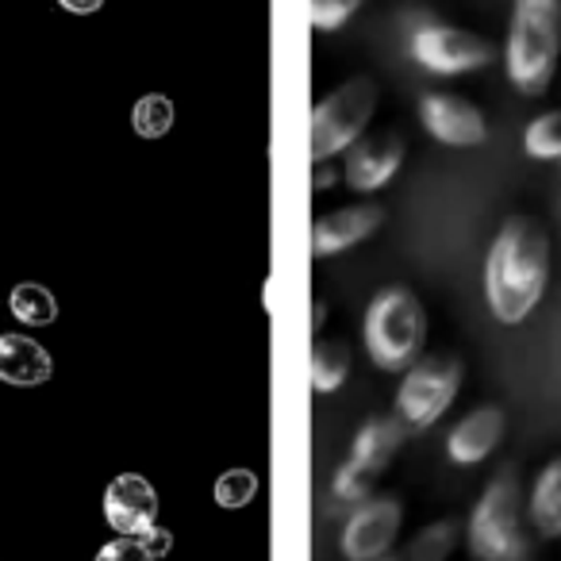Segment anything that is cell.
Here are the masks:
<instances>
[{"label":"cell","instance_id":"obj_19","mask_svg":"<svg viewBox=\"0 0 561 561\" xmlns=\"http://www.w3.org/2000/svg\"><path fill=\"white\" fill-rule=\"evenodd\" d=\"M461 538V523L458 519H438L431 527H423L415 535V542L408 546V558L404 561H446L450 550L458 546Z\"/></svg>","mask_w":561,"mask_h":561},{"label":"cell","instance_id":"obj_2","mask_svg":"<svg viewBox=\"0 0 561 561\" xmlns=\"http://www.w3.org/2000/svg\"><path fill=\"white\" fill-rule=\"evenodd\" d=\"M561 58V0H515L507 32V78L523 96L546 93Z\"/></svg>","mask_w":561,"mask_h":561},{"label":"cell","instance_id":"obj_20","mask_svg":"<svg viewBox=\"0 0 561 561\" xmlns=\"http://www.w3.org/2000/svg\"><path fill=\"white\" fill-rule=\"evenodd\" d=\"M131 124L142 139H162V135L173 127V101L162 93L139 96V104H135V112H131Z\"/></svg>","mask_w":561,"mask_h":561},{"label":"cell","instance_id":"obj_27","mask_svg":"<svg viewBox=\"0 0 561 561\" xmlns=\"http://www.w3.org/2000/svg\"><path fill=\"white\" fill-rule=\"evenodd\" d=\"M66 12H73V16H89V12H96L104 4V0H58Z\"/></svg>","mask_w":561,"mask_h":561},{"label":"cell","instance_id":"obj_11","mask_svg":"<svg viewBox=\"0 0 561 561\" xmlns=\"http://www.w3.org/2000/svg\"><path fill=\"white\" fill-rule=\"evenodd\" d=\"M420 119L446 147H477L489 131L481 108L458 93H427L420 101Z\"/></svg>","mask_w":561,"mask_h":561},{"label":"cell","instance_id":"obj_17","mask_svg":"<svg viewBox=\"0 0 561 561\" xmlns=\"http://www.w3.org/2000/svg\"><path fill=\"white\" fill-rule=\"evenodd\" d=\"M351 374V343L343 339H323L312 346V358H308V381L316 392H335L339 385Z\"/></svg>","mask_w":561,"mask_h":561},{"label":"cell","instance_id":"obj_6","mask_svg":"<svg viewBox=\"0 0 561 561\" xmlns=\"http://www.w3.org/2000/svg\"><path fill=\"white\" fill-rule=\"evenodd\" d=\"M461 381H466V366L458 354H423L408 366L404 381L397 392V415L404 420L408 431H423L454 404Z\"/></svg>","mask_w":561,"mask_h":561},{"label":"cell","instance_id":"obj_1","mask_svg":"<svg viewBox=\"0 0 561 561\" xmlns=\"http://www.w3.org/2000/svg\"><path fill=\"white\" fill-rule=\"evenodd\" d=\"M546 277H550V239L542 224L530 216L507 219L484 262V297L492 316L500 323H523L542 300Z\"/></svg>","mask_w":561,"mask_h":561},{"label":"cell","instance_id":"obj_10","mask_svg":"<svg viewBox=\"0 0 561 561\" xmlns=\"http://www.w3.org/2000/svg\"><path fill=\"white\" fill-rule=\"evenodd\" d=\"M104 519L116 535L142 538L158 523V492L147 477L119 473L104 489Z\"/></svg>","mask_w":561,"mask_h":561},{"label":"cell","instance_id":"obj_8","mask_svg":"<svg viewBox=\"0 0 561 561\" xmlns=\"http://www.w3.org/2000/svg\"><path fill=\"white\" fill-rule=\"evenodd\" d=\"M412 58L431 73H469L481 70L492 58V47L473 32H461V27H446V24H420L412 35Z\"/></svg>","mask_w":561,"mask_h":561},{"label":"cell","instance_id":"obj_13","mask_svg":"<svg viewBox=\"0 0 561 561\" xmlns=\"http://www.w3.org/2000/svg\"><path fill=\"white\" fill-rule=\"evenodd\" d=\"M385 211L377 204H351V208L328 211L312 227V257H331L366 242L381 227Z\"/></svg>","mask_w":561,"mask_h":561},{"label":"cell","instance_id":"obj_12","mask_svg":"<svg viewBox=\"0 0 561 561\" xmlns=\"http://www.w3.org/2000/svg\"><path fill=\"white\" fill-rule=\"evenodd\" d=\"M400 165H404V139H400L397 131L362 135L351 147V154H346L343 178L354 193H374L385 181H392V173H397Z\"/></svg>","mask_w":561,"mask_h":561},{"label":"cell","instance_id":"obj_21","mask_svg":"<svg viewBox=\"0 0 561 561\" xmlns=\"http://www.w3.org/2000/svg\"><path fill=\"white\" fill-rule=\"evenodd\" d=\"M523 147L530 158H561V112H542L538 119H530L527 135H523Z\"/></svg>","mask_w":561,"mask_h":561},{"label":"cell","instance_id":"obj_14","mask_svg":"<svg viewBox=\"0 0 561 561\" xmlns=\"http://www.w3.org/2000/svg\"><path fill=\"white\" fill-rule=\"evenodd\" d=\"M500 438H504V412H500L496 404H484V408H477V412H469L466 420L450 431L446 454H450V461H458V466H477V461H484L496 450Z\"/></svg>","mask_w":561,"mask_h":561},{"label":"cell","instance_id":"obj_3","mask_svg":"<svg viewBox=\"0 0 561 561\" xmlns=\"http://www.w3.org/2000/svg\"><path fill=\"white\" fill-rule=\"evenodd\" d=\"M519 477L500 473L489 481L484 496L477 500L473 515L466 523V538L473 558L481 561H527L535 550V538L527 535L519 515Z\"/></svg>","mask_w":561,"mask_h":561},{"label":"cell","instance_id":"obj_5","mask_svg":"<svg viewBox=\"0 0 561 561\" xmlns=\"http://www.w3.org/2000/svg\"><path fill=\"white\" fill-rule=\"evenodd\" d=\"M377 112V85L369 78H351L343 89L323 96L312 108V131H308V147H312V162H328L339 150H351L362 139L366 124Z\"/></svg>","mask_w":561,"mask_h":561},{"label":"cell","instance_id":"obj_7","mask_svg":"<svg viewBox=\"0 0 561 561\" xmlns=\"http://www.w3.org/2000/svg\"><path fill=\"white\" fill-rule=\"evenodd\" d=\"M408 435H412V431L404 427L400 415H377V420H369L366 427L358 431V438H354L351 458H346L343 469L335 473V496L343 500V504H362V500H369L374 484L381 481L392 454L400 450V443H404Z\"/></svg>","mask_w":561,"mask_h":561},{"label":"cell","instance_id":"obj_25","mask_svg":"<svg viewBox=\"0 0 561 561\" xmlns=\"http://www.w3.org/2000/svg\"><path fill=\"white\" fill-rule=\"evenodd\" d=\"M142 546H147V550L154 553V558H165V553L173 550V535H170L165 527H158V523H154V527H150L147 535H142Z\"/></svg>","mask_w":561,"mask_h":561},{"label":"cell","instance_id":"obj_22","mask_svg":"<svg viewBox=\"0 0 561 561\" xmlns=\"http://www.w3.org/2000/svg\"><path fill=\"white\" fill-rule=\"evenodd\" d=\"M257 496L254 469H227L216 481V504L219 507H247Z\"/></svg>","mask_w":561,"mask_h":561},{"label":"cell","instance_id":"obj_15","mask_svg":"<svg viewBox=\"0 0 561 561\" xmlns=\"http://www.w3.org/2000/svg\"><path fill=\"white\" fill-rule=\"evenodd\" d=\"M50 374H55V362H50V354L35 339L0 335V381L35 389V385H47Z\"/></svg>","mask_w":561,"mask_h":561},{"label":"cell","instance_id":"obj_4","mask_svg":"<svg viewBox=\"0 0 561 561\" xmlns=\"http://www.w3.org/2000/svg\"><path fill=\"white\" fill-rule=\"evenodd\" d=\"M366 351L374 366L381 369H408L420 358L423 335H427V320H423V305L412 289L404 285H389L381 289L366 308Z\"/></svg>","mask_w":561,"mask_h":561},{"label":"cell","instance_id":"obj_26","mask_svg":"<svg viewBox=\"0 0 561 561\" xmlns=\"http://www.w3.org/2000/svg\"><path fill=\"white\" fill-rule=\"evenodd\" d=\"M335 178H339V173L331 170L328 162H312V188H316V193H323V188H328Z\"/></svg>","mask_w":561,"mask_h":561},{"label":"cell","instance_id":"obj_24","mask_svg":"<svg viewBox=\"0 0 561 561\" xmlns=\"http://www.w3.org/2000/svg\"><path fill=\"white\" fill-rule=\"evenodd\" d=\"M96 561H158L154 553L142 546V538H131V535H119L112 542H104L96 550Z\"/></svg>","mask_w":561,"mask_h":561},{"label":"cell","instance_id":"obj_18","mask_svg":"<svg viewBox=\"0 0 561 561\" xmlns=\"http://www.w3.org/2000/svg\"><path fill=\"white\" fill-rule=\"evenodd\" d=\"M9 308L20 323H27V328H47V323H55V316H58L55 293H50L47 285H35V280H24V285L12 289Z\"/></svg>","mask_w":561,"mask_h":561},{"label":"cell","instance_id":"obj_9","mask_svg":"<svg viewBox=\"0 0 561 561\" xmlns=\"http://www.w3.org/2000/svg\"><path fill=\"white\" fill-rule=\"evenodd\" d=\"M400 515H404V507H400L397 496L362 500L358 512L343 527V553L351 561H377L397 538Z\"/></svg>","mask_w":561,"mask_h":561},{"label":"cell","instance_id":"obj_28","mask_svg":"<svg viewBox=\"0 0 561 561\" xmlns=\"http://www.w3.org/2000/svg\"><path fill=\"white\" fill-rule=\"evenodd\" d=\"M323 320H328V305H323V300H312V316H308V328H312V335L323 328Z\"/></svg>","mask_w":561,"mask_h":561},{"label":"cell","instance_id":"obj_23","mask_svg":"<svg viewBox=\"0 0 561 561\" xmlns=\"http://www.w3.org/2000/svg\"><path fill=\"white\" fill-rule=\"evenodd\" d=\"M358 9H362V0H308V20H312V27H320V32H335V27H343Z\"/></svg>","mask_w":561,"mask_h":561},{"label":"cell","instance_id":"obj_29","mask_svg":"<svg viewBox=\"0 0 561 561\" xmlns=\"http://www.w3.org/2000/svg\"><path fill=\"white\" fill-rule=\"evenodd\" d=\"M377 561H397V558H377Z\"/></svg>","mask_w":561,"mask_h":561},{"label":"cell","instance_id":"obj_16","mask_svg":"<svg viewBox=\"0 0 561 561\" xmlns=\"http://www.w3.org/2000/svg\"><path fill=\"white\" fill-rule=\"evenodd\" d=\"M530 523L542 538L561 535V458L546 461L530 489Z\"/></svg>","mask_w":561,"mask_h":561}]
</instances>
